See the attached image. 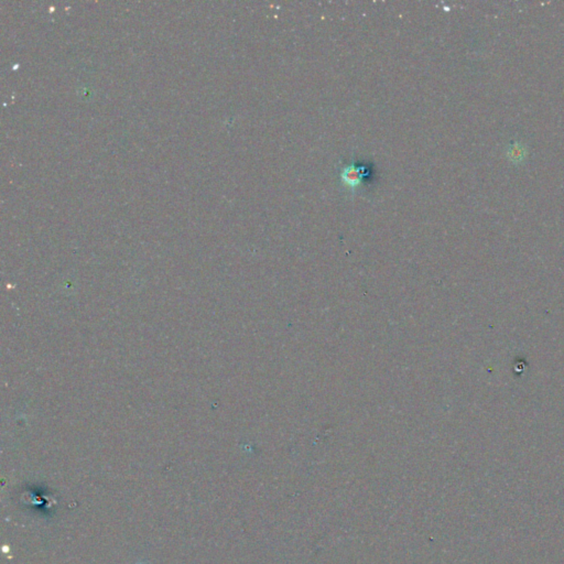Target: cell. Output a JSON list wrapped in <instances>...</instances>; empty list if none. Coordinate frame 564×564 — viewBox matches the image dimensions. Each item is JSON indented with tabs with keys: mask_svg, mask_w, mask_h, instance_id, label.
Masks as SVG:
<instances>
[{
	"mask_svg": "<svg viewBox=\"0 0 564 564\" xmlns=\"http://www.w3.org/2000/svg\"><path fill=\"white\" fill-rule=\"evenodd\" d=\"M369 175L371 172L368 170L367 166L356 164L355 161H353L352 164L342 168L340 172V179L345 188L354 192L356 188L362 186L364 180Z\"/></svg>",
	"mask_w": 564,
	"mask_h": 564,
	"instance_id": "6da1fadb",
	"label": "cell"
}]
</instances>
